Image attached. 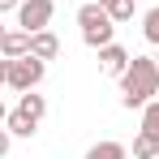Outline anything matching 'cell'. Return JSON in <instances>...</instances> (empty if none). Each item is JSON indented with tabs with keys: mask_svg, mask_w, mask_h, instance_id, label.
<instances>
[{
	"mask_svg": "<svg viewBox=\"0 0 159 159\" xmlns=\"http://www.w3.org/2000/svg\"><path fill=\"white\" fill-rule=\"evenodd\" d=\"M151 99H159V65L155 56H133L129 69L120 73V103L129 107H146Z\"/></svg>",
	"mask_w": 159,
	"mask_h": 159,
	"instance_id": "6da1fadb",
	"label": "cell"
},
{
	"mask_svg": "<svg viewBox=\"0 0 159 159\" xmlns=\"http://www.w3.org/2000/svg\"><path fill=\"white\" fill-rule=\"evenodd\" d=\"M78 26H82V43L86 48H107V43H116V22H112V13H107L99 0H90V4H82L78 9Z\"/></svg>",
	"mask_w": 159,
	"mask_h": 159,
	"instance_id": "7a4b0ae2",
	"label": "cell"
},
{
	"mask_svg": "<svg viewBox=\"0 0 159 159\" xmlns=\"http://www.w3.org/2000/svg\"><path fill=\"white\" fill-rule=\"evenodd\" d=\"M43 73H48V60H39V56H17V60H9V86L17 90V95H26V90H34L39 82H43Z\"/></svg>",
	"mask_w": 159,
	"mask_h": 159,
	"instance_id": "3957f363",
	"label": "cell"
},
{
	"mask_svg": "<svg viewBox=\"0 0 159 159\" xmlns=\"http://www.w3.org/2000/svg\"><path fill=\"white\" fill-rule=\"evenodd\" d=\"M52 13H56V4H52V0H22V4H17V26L26 30V34H34V30H48Z\"/></svg>",
	"mask_w": 159,
	"mask_h": 159,
	"instance_id": "277c9868",
	"label": "cell"
},
{
	"mask_svg": "<svg viewBox=\"0 0 159 159\" xmlns=\"http://www.w3.org/2000/svg\"><path fill=\"white\" fill-rule=\"evenodd\" d=\"M129 60L133 56L120 48V43H107V48H99V69H103L107 78H120L125 69H129Z\"/></svg>",
	"mask_w": 159,
	"mask_h": 159,
	"instance_id": "5b68a950",
	"label": "cell"
},
{
	"mask_svg": "<svg viewBox=\"0 0 159 159\" xmlns=\"http://www.w3.org/2000/svg\"><path fill=\"white\" fill-rule=\"evenodd\" d=\"M30 56H39V60H56V56H60V39H56L52 30H34V34H30Z\"/></svg>",
	"mask_w": 159,
	"mask_h": 159,
	"instance_id": "8992f818",
	"label": "cell"
},
{
	"mask_svg": "<svg viewBox=\"0 0 159 159\" xmlns=\"http://www.w3.org/2000/svg\"><path fill=\"white\" fill-rule=\"evenodd\" d=\"M30 52V34L26 30H4V39H0V56H9V60H17V56Z\"/></svg>",
	"mask_w": 159,
	"mask_h": 159,
	"instance_id": "52a82bcc",
	"label": "cell"
},
{
	"mask_svg": "<svg viewBox=\"0 0 159 159\" xmlns=\"http://www.w3.org/2000/svg\"><path fill=\"white\" fill-rule=\"evenodd\" d=\"M4 129L13 133V138H34L39 120H34V116H26L22 107H13V112H9V120H4Z\"/></svg>",
	"mask_w": 159,
	"mask_h": 159,
	"instance_id": "ba28073f",
	"label": "cell"
},
{
	"mask_svg": "<svg viewBox=\"0 0 159 159\" xmlns=\"http://www.w3.org/2000/svg\"><path fill=\"white\" fill-rule=\"evenodd\" d=\"M159 155V133H138V138H133V159H155Z\"/></svg>",
	"mask_w": 159,
	"mask_h": 159,
	"instance_id": "9c48e42d",
	"label": "cell"
},
{
	"mask_svg": "<svg viewBox=\"0 0 159 159\" xmlns=\"http://www.w3.org/2000/svg\"><path fill=\"white\" fill-rule=\"evenodd\" d=\"M86 159H129V151H125L120 142H112V138H107V142H95V146L86 151Z\"/></svg>",
	"mask_w": 159,
	"mask_h": 159,
	"instance_id": "30bf717a",
	"label": "cell"
},
{
	"mask_svg": "<svg viewBox=\"0 0 159 159\" xmlns=\"http://www.w3.org/2000/svg\"><path fill=\"white\" fill-rule=\"evenodd\" d=\"M17 107H22L26 116H34V120H43V116H48V99H43V95H34V90H26Z\"/></svg>",
	"mask_w": 159,
	"mask_h": 159,
	"instance_id": "8fae6325",
	"label": "cell"
},
{
	"mask_svg": "<svg viewBox=\"0 0 159 159\" xmlns=\"http://www.w3.org/2000/svg\"><path fill=\"white\" fill-rule=\"evenodd\" d=\"M142 34L159 48V4H155V9H146V17H142Z\"/></svg>",
	"mask_w": 159,
	"mask_h": 159,
	"instance_id": "7c38bea8",
	"label": "cell"
},
{
	"mask_svg": "<svg viewBox=\"0 0 159 159\" xmlns=\"http://www.w3.org/2000/svg\"><path fill=\"white\" fill-rule=\"evenodd\" d=\"M103 9L112 13V22H129L133 17V0H107Z\"/></svg>",
	"mask_w": 159,
	"mask_h": 159,
	"instance_id": "4fadbf2b",
	"label": "cell"
},
{
	"mask_svg": "<svg viewBox=\"0 0 159 159\" xmlns=\"http://www.w3.org/2000/svg\"><path fill=\"white\" fill-rule=\"evenodd\" d=\"M142 129H146V133H159V99H151V103L142 107Z\"/></svg>",
	"mask_w": 159,
	"mask_h": 159,
	"instance_id": "5bb4252c",
	"label": "cell"
},
{
	"mask_svg": "<svg viewBox=\"0 0 159 159\" xmlns=\"http://www.w3.org/2000/svg\"><path fill=\"white\" fill-rule=\"evenodd\" d=\"M9 146H13V133L0 125V155H9Z\"/></svg>",
	"mask_w": 159,
	"mask_h": 159,
	"instance_id": "9a60e30c",
	"label": "cell"
},
{
	"mask_svg": "<svg viewBox=\"0 0 159 159\" xmlns=\"http://www.w3.org/2000/svg\"><path fill=\"white\" fill-rule=\"evenodd\" d=\"M0 86H9V56H0Z\"/></svg>",
	"mask_w": 159,
	"mask_h": 159,
	"instance_id": "2e32d148",
	"label": "cell"
},
{
	"mask_svg": "<svg viewBox=\"0 0 159 159\" xmlns=\"http://www.w3.org/2000/svg\"><path fill=\"white\" fill-rule=\"evenodd\" d=\"M22 0H0V13H9V9H17Z\"/></svg>",
	"mask_w": 159,
	"mask_h": 159,
	"instance_id": "e0dca14e",
	"label": "cell"
},
{
	"mask_svg": "<svg viewBox=\"0 0 159 159\" xmlns=\"http://www.w3.org/2000/svg\"><path fill=\"white\" fill-rule=\"evenodd\" d=\"M4 120H9V107H4V99H0V125H4Z\"/></svg>",
	"mask_w": 159,
	"mask_h": 159,
	"instance_id": "ac0fdd59",
	"label": "cell"
},
{
	"mask_svg": "<svg viewBox=\"0 0 159 159\" xmlns=\"http://www.w3.org/2000/svg\"><path fill=\"white\" fill-rule=\"evenodd\" d=\"M0 39H4V26H0Z\"/></svg>",
	"mask_w": 159,
	"mask_h": 159,
	"instance_id": "d6986e66",
	"label": "cell"
},
{
	"mask_svg": "<svg viewBox=\"0 0 159 159\" xmlns=\"http://www.w3.org/2000/svg\"><path fill=\"white\" fill-rule=\"evenodd\" d=\"M99 4H107V0H99Z\"/></svg>",
	"mask_w": 159,
	"mask_h": 159,
	"instance_id": "ffe728a7",
	"label": "cell"
},
{
	"mask_svg": "<svg viewBox=\"0 0 159 159\" xmlns=\"http://www.w3.org/2000/svg\"><path fill=\"white\" fill-rule=\"evenodd\" d=\"M155 65H159V56H155Z\"/></svg>",
	"mask_w": 159,
	"mask_h": 159,
	"instance_id": "44dd1931",
	"label": "cell"
},
{
	"mask_svg": "<svg viewBox=\"0 0 159 159\" xmlns=\"http://www.w3.org/2000/svg\"><path fill=\"white\" fill-rule=\"evenodd\" d=\"M155 159H159V155H155Z\"/></svg>",
	"mask_w": 159,
	"mask_h": 159,
	"instance_id": "7402d4cb",
	"label": "cell"
}]
</instances>
